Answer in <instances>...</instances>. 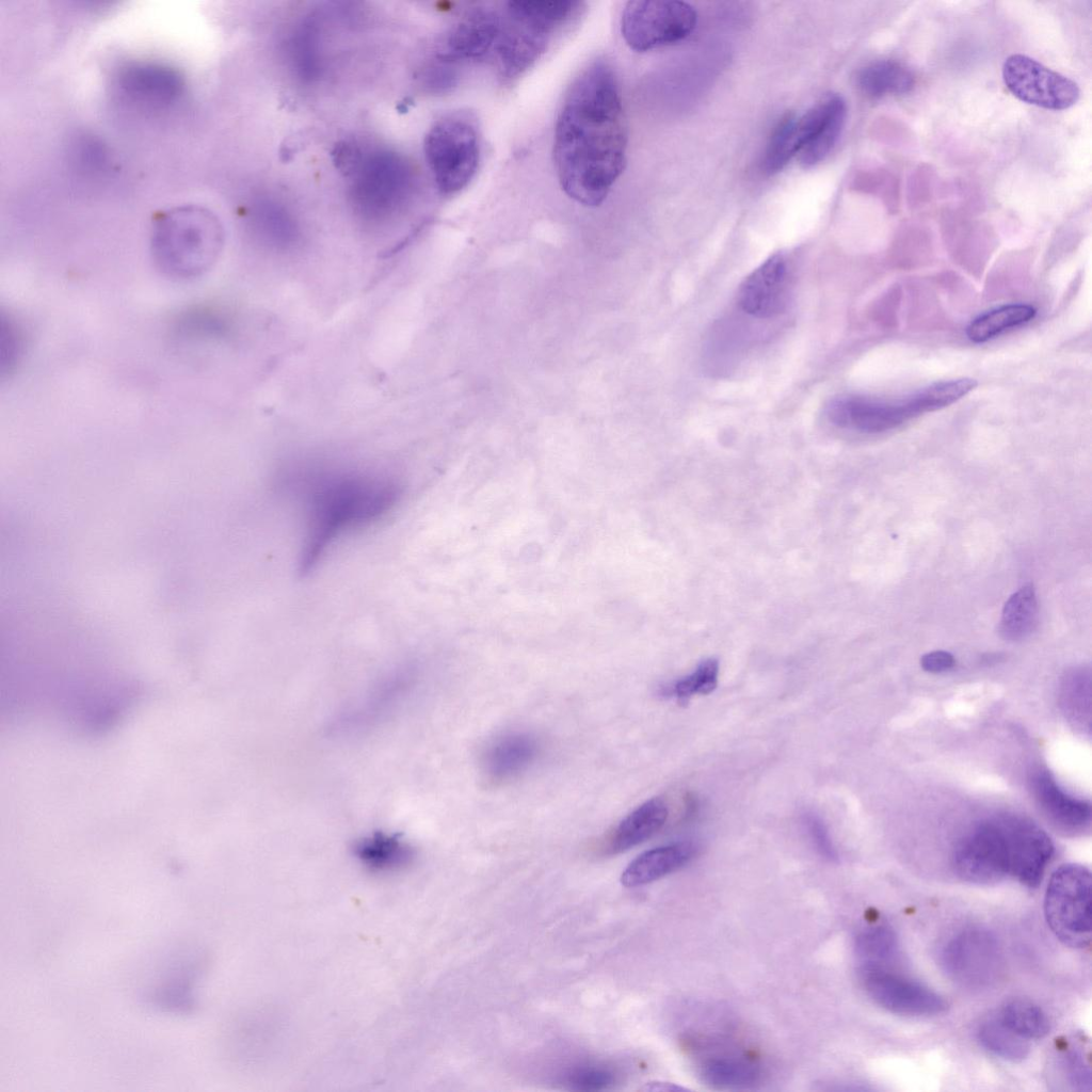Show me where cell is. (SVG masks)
<instances>
[{"mask_svg":"<svg viewBox=\"0 0 1092 1092\" xmlns=\"http://www.w3.org/2000/svg\"><path fill=\"white\" fill-rule=\"evenodd\" d=\"M1060 1049L1059 1066L1064 1079L1074 1090L1090 1091L1092 1080L1089 1049L1079 1042L1064 1043Z\"/></svg>","mask_w":1092,"mask_h":1092,"instance_id":"34","label":"cell"},{"mask_svg":"<svg viewBox=\"0 0 1092 1092\" xmlns=\"http://www.w3.org/2000/svg\"><path fill=\"white\" fill-rule=\"evenodd\" d=\"M615 1082V1074L607 1067L588 1065L574 1070L567 1077V1085L573 1090L599 1091L608 1089Z\"/></svg>","mask_w":1092,"mask_h":1092,"instance_id":"36","label":"cell"},{"mask_svg":"<svg viewBox=\"0 0 1092 1092\" xmlns=\"http://www.w3.org/2000/svg\"><path fill=\"white\" fill-rule=\"evenodd\" d=\"M346 170L354 176L355 205L371 219L391 213L411 188V170L396 154L373 151L363 155L359 148L346 150Z\"/></svg>","mask_w":1092,"mask_h":1092,"instance_id":"7","label":"cell"},{"mask_svg":"<svg viewBox=\"0 0 1092 1092\" xmlns=\"http://www.w3.org/2000/svg\"><path fill=\"white\" fill-rule=\"evenodd\" d=\"M580 6L579 1H509L495 45L502 78L512 80L530 68Z\"/></svg>","mask_w":1092,"mask_h":1092,"instance_id":"4","label":"cell"},{"mask_svg":"<svg viewBox=\"0 0 1092 1092\" xmlns=\"http://www.w3.org/2000/svg\"><path fill=\"white\" fill-rule=\"evenodd\" d=\"M868 996L881 1008L900 1015L931 1016L945 1011L941 995L892 967L860 968Z\"/></svg>","mask_w":1092,"mask_h":1092,"instance_id":"14","label":"cell"},{"mask_svg":"<svg viewBox=\"0 0 1092 1092\" xmlns=\"http://www.w3.org/2000/svg\"><path fill=\"white\" fill-rule=\"evenodd\" d=\"M119 87L133 101L155 107L174 100L181 92L182 80L168 66L139 63L123 69Z\"/></svg>","mask_w":1092,"mask_h":1092,"instance_id":"20","label":"cell"},{"mask_svg":"<svg viewBox=\"0 0 1092 1092\" xmlns=\"http://www.w3.org/2000/svg\"><path fill=\"white\" fill-rule=\"evenodd\" d=\"M956 661L953 656L945 651H933L925 654L920 659L921 668L930 673H942L953 668Z\"/></svg>","mask_w":1092,"mask_h":1092,"instance_id":"38","label":"cell"},{"mask_svg":"<svg viewBox=\"0 0 1092 1092\" xmlns=\"http://www.w3.org/2000/svg\"><path fill=\"white\" fill-rule=\"evenodd\" d=\"M998 1016L1008 1028L1027 1041L1045 1037L1050 1028L1046 1013L1034 1002L1023 998L1007 1001Z\"/></svg>","mask_w":1092,"mask_h":1092,"instance_id":"31","label":"cell"},{"mask_svg":"<svg viewBox=\"0 0 1092 1092\" xmlns=\"http://www.w3.org/2000/svg\"><path fill=\"white\" fill-rule=\"evenodd\" d=\"M787 278L785 257L782 254L772 255L741 284L738 291L740 308L756 318L767 319L775 316L785 304Z\"/></svg>","mask_w":1092,"mask_h":1092,"instance_id":"18","label":"cell"},{"mask_svg":"<svg viewBox=\"0 0 1092 1092\" xmlns=\"http://www.w3.org/2000/svg\"><path fill=\"white\" fill-rule=\"evenodd\" d=\"M1091 873L1079 864L1057 868L1044 897L1046 922L1056 937L1072 948H1085L1091 942Z\"/></svg>","mask_w":1092,"mask_h":1092,"instance_id":"8","label":"cell"},{"mask_svg":"<svg viewBox=\"0 0 1092 1092\" xmlns=\"http://www.w3.org/2000/svg\"><path fill=\"white\" fill-rule=\"evenodd\" d=\"M286 479L304 510L302 575L310 573L340 537L395 509L403 492L399 481L385 473L319 464L299 466Z\"/></svg>","mask_w":1092,"mask_h":1092,"instance_id":"2","label":"cell"},{"mask_svg":"<svg viewBox=\"0 0 1092 1092\" xmlns=\"http://www.w3.org/2000/svg\"><path fill=\"white\" fill-rule=\"evenodd\" d=\"M500 14L480 6L464 14L446 33L437 50L440 64L451 65L477 60L496 45Z\"/></svg>","mask_w":1092,"mask_h":1092,"instance_id":"16","label":"cell"},{"mask_svg":"<svg viewBox=\"0 0 1092 1092\" xmlns=\"http://www.w3.org/2000/svg\"><path fill=\"white\" fill-rule=\"evenodd\" d=\"M642 1090H645V1091H667L668 1092V1091L684 1090V1088H681L679 1086H676L674 1083H669V1082H649V1083H646V1086L643 1087Z\"/></svg>","mask_w":1092,"mask_h":1092,"instance_id":"39","label":"cell"},{"mask_svg":"<svg viewBox=\"0 0 1092 1092\" xmlns=\"http://www.w3.org/2000/svg\"><path fill=\"white\" fill-rule=\"evenodd\" d=\"M1031 788L1035 800L1048 819L1064 832H1082L1091 822V804L1076 798L1059 786L1046 770L1032 774Z\"/></svg>","mask_w":1092,"mask_h":1092,"instance_id":"19","label":"cell"},{"mask_svg":"<svg viewBox=\"0 0 1092 1092\" xmlns=\"http://www.w3.org/2000/svg\"><path fill=\"white\" fill-rule=\"evenodd\" d=\"M696 12L682 1H629L621 20L622 36L643 52L682 41L694 30Z\"/></svg>","mask_w":1092,"mask_h":1092,"instance_id":"9","label":"cell"},{"mask_svg":"<svg viewBox=\"0 0 1092 1092\" xmlns=\"http://www.w3.org/2000/svg\"><path fill=\"white\" fill-rule=\"evenodd\" d=\"M704 1083L720 1090L744 1089L756 1085L761 1077L759 1066L740 1057H716L698 1066Z\"/></svg>","mask_w":1092,"mask_h":1092,"instance_id":"26","label":"cell"},{"mask_svg":"<svg viewBox=\"0 0 1092 1092\" xmlns=\"http://www.w3.org/2000/svg\"><path fill=\"white\" fill-rule=\"evenodd\" d=\"M952 867L966 882L989 885L1010 876V853L1005 815L976 824L952 851Z\"/></svg>","mask_w":1092,"mask_h":1092,"instance_id":"10","label":"cell"},{"mask_svg":"<svg viewBox=\"0 0 1092 1092\" xmlns=\"http://www.w3.org/2000/svg\"><path fill=\"white\" fill-rule=\"evenodd\" d=\"M1010 853V876L1023 885L1037 887L1054 855L1049 836L1032 821L1005 815Z\"/></svg>","mask_w":1092,"mask_h":1092,"instance_id":"17","label":"cell"},{"mask_svg":"<svg viewBox=\"0 0 1092 1092\" xmlns=\"http://www.w3.org/2000/svg\"><path fill=\"white\" fill-rule=\"evenodd\" d=\"M1090 671L1076 668L1063 679L1061 705L1067 719L1079 729L1090 730Z\"/></svg>","mask_w":1092,"mask_h":1092,"instance_id":"32","label":"cell"},{"mask_svg":"<svg viewBox=\"0 0 1092 1092\" xmlns=\"http://www.w3.org/2000/svg\"><path fill=\"white\" fill-rule=\"evenodd\" d=\"M977 1037L986 1050L1003 1060L1018 1062L1028 1056V1041L1008 1028L998 1015L984 1019L978 1027Z\"/></svg>","mask_w":1092,"mask_h":1092,"instance_id":"30","label":"cell"},{"mask_svg":"<svg viewBox=\"0 0 1092 1092\" xmlns=\"http://www.w3.org/2000/svg\"><path fill=\"white\" fill-rule=\"evenodd\" d=\"M417 686V670L410 664L388 670L335 716L330 730L353 738L378 728L410 703Z\"/></svg>","mask_w":1092,"mask_h":1092,"instance_id":"6","label":"cell"},{"mask_svg":"<svg viewBox=\"0 0 1092 1092\" xmlns=\"http://www.w3.org/2000/svg\"><path fill=\"white\" fill-rule=\"evenodd\" d=\"M157 475H158V473H157ZM158 477H159V475H158ZM159 479H160V478H159ZM160 481H161V480H160ZM161 484H162V483H161ZM162 486H163V485H162ZM163 489H164V487H163ZM164 492H165V491H164ZM165 495H166V494H165ZM166 497H167V496H166ZM167 500H168V499H167ZM168 502H170V501H168ZM170 505H171V504H170Z\"/></svg>","mask_w":1092,"mask_h":1092,"instance_id":"40","label":"cell"},{"mask_svg":"<svg viewBox=\"0 0 1092 1092\" xmlns=\"http://www.w3.org/2000/svg\"><path fill=\"white\" fill-rule=\"evenodd\" d=\"M1037 309L1028 304L1003 305L974 319L966 328V335L974 342H984L1000 333L1029 322Z\"/></svg>","mask_w":1092,"mask_h":1092,"instance_id":"28","label":"cell"},{"mask_svg":"<svg viewBox=\"0 0 1092 1092\" xmlns=\"http://www.w3.org/2000/svg\"><path fill=\"white\" fill-rule=\"evenodd\" d=\"M825 412L835 425L863 433L888 431L924 414L917 392L898 400L841 396L831 400Z\"/></svg>","mask_w":1092,"mask_h":1092,"instance_id":"13","label":"cell"},{"mask_svg":"<svg viewBox=\"0 0 1092 1092\" xmlns=\"http://www.w3.org/2000/svg\"><path fill=\"white\" fill-rule=\"evenodd\" d=\"M223 244L218 218L197 205H183L159 213L150 231L156 267L179 279L200 276L216 260Z\"/></svg>","mask_w":1092,"mask_h":1092,"instance_id":"3","label":"cell"},{"mask_svg":"<svg viewBox=\"0 0 1092 1092\" xmlns=\"http://www.w3.org/2000/svg\"><path fill=\"white\" fill-rule=\"evenodd\" d=\"M669 815L661 798H652L626 816L610 835L607 852L615 854L636 847L656 834Z\"/></svg>","mask_w":1092,"mask_h":1092,"instance_id":"24","label":"cell"},{"mask_svg":"<svg viewBox=\"0 0 1092 1092\" xmlns=\"http://www.w3.org/2000/svg\"><path fill=\"white\" fill-rule=\"evenodd\" d=\"M627 125L613 67L598 59L569 86L553 135V161L564 192L599 206L626 162Z\"/></svg>","mask_w":1092,"mask_h":1092,"instance_id":"1","label":"cell"},{"mask_svg":"<svg viewBox=\"0 0 1092 1092\" xmlns=\"http://www.w3.org/2000/svg\"><path fill=\"white\" fill-rule=\"evenodd\" d=\"M802 824L818 853L829 861L837 860V852L824 822L813 813H805Z\"/></svg>","mask_w":1092,"mask_h":1092,"instance_id":"37","label":"cell"},{"mask_svg":"<svg viewBox=\"0 0 1092 1092\" xmlns=\"http://www.w3.org/2000/svg\"><path fill=\"white\" fill-rule=\"evenodd\" d=\"M698 850L695 842L680 841L645 851L624 869L621 883L631 888L654 882L681 868Z\"/></svg>","mask_w":1092,"mask_h":1092,"instance_id":"22","label":"cell"},{"mask_svg":"<svg viewBox=\"0 0 1092 1092\" xmlns=\"http://www.w3.org/2000/svg\"><path fill=\"white\" fill-rule=\"evenodd\" d=\"M858 90L869 98L903 95L915 84L913 73L900 62L877 60L863 66L856 75Z\"/></svg>","mask_w":1092,"mask_h":1092,"instance_id":"25","label":"cell"},{"mask_svg":"<svg viewBox=\"0 0 1092 1092\" xmlns=\"http://www.w3.org/2000/svg\"><path fill=\"white\" fill-rule=\"evenodd\" d=\"M860 968L892 967L898 954V942L887 925H876L861 931L855 938Z\"/></svg>","mask_w":1092,"mask_h":1092,"instance_id":"29","label":"cell"},{"mask_svg":"<svg viewBox=\"0 0 1092 1092\" xmlns=\"http://www.w3.org/2000/svg\"><path fill=\"white\" fill-rule=\"evenodd\" d=\"M718 676V660L713 658L706 659L691 674L677 680L671 687V694L681 702H686L694 694H708L716 689Z\"/></svg>","mask_w":1092,"mask_h":1092,"instance_id":"35","label":"cell"},{"mask_svg":"<svg viewBox=\"0 0 1092 1092\" xmlns=\"http://www.w3.org/2000/svg\"><path fill=\"white\" fill-rule=\"evenodd\" d=\"M1007 89L1019 100L1047 110H1065L1080 96L1075 81L1025 54H1011L1002 65Z\"/></svg>","mask_w":1092,"mask_h":1092,"instance_id":"12","label":"cell"},{"mask_svg":"<svg viewBox=\"0 0 1092 1092\" xmlns=\"http://www.w3.org/2000/svg\"><path fill=\"white\" fill-rule=\"evenodd\" d=\"M356 862L373 874H394L407 869L416 853L413 846L402 836L384 831L371 832L352 848Z\"/></svg>","mask_w":1092,"mask_h":1092,"instance_id":"21","label":"cell"},{"mask_svg":"<svg viewBox=\"0 0 1092 1092\" xmlns=\"http://www.w3.org/2000/svg\"><path fill=\"white\" fill-rule=\"evenodd\" d=\"M537 753V742L531 736L504 735L495 739L484 751L483 771L492 781H507L527 770Z\"/></svg>","mask_w":1092,"mask_h":1092,"instance_id":"23","label":"cell"},{"mask_svg":"<svg viewBox=\"0 0 1092 1092\" xmlns=\"http://www.w3.org/2000/svg\"><path fill=\"white\" fill-rule=\"evenodd\" d=\"M799 152L797 116L787 115L774 128L765 149L762 167L768 174L783 170Z\"/></svg>","mask_w":1092,"mask_h":1092,"instance_id":"33","label":"cell"},{"mask_svg":"<svg viewBox=\"0 0 1092 1092\" xmlns=\"http://www.w3.org/2000/svg\"><path fill=\"white\" fill-rule=\"evenodd\" d=\"M941 964L947 976L960 986L981 991L999 977L1001 949L989 929L970 926L948 940L941 953Z\"/></svg>","mask_w":1092,"mask_h":1092,"instance_id":"11","label":"cell"},{"mask_svg":"<svg viewBox=\"0 0 1092 1092\" xmlns=\"http://www.w3.org/2000/svg\"><path fill=\"white\" fill-rule=\"evenodd\" d=\"M1038 600L1032 584H1026L1006 601L999 623V633L1008 641L1027 638L1035 628Z\"/></svg>","mask_w":1092,"mask_h":1092,"instance_id":"27","label":"cell"},{"mask_svg":"<svg viewBox=\"0 0 1092 1092\" xmlns=\"http://www.w3.org/2000/svg\"><path fill=\"white\" fill-rule=\"evenodd\" d=\"M846 118L847 103L837 93H829L797 116V157L802 166L812 167L830 155L841 135Z\"/></svg>","mask_w":1092,"mask_h":1092,"instance_id":"15","label":"cell"},{"mask_svg":"<svg viewBox=\"0 0 1092 1092\" xmlns=\"http://www.w3.org/2000/svg\"><path fill=\"white\" fill-rule=\"evenodd\" d=\"M423 151L438 192L453 195L476 175L480 160V136L476 118L468 112H453L437 119L428 130Z\"/></svg>","mask_w":1092,"mask_h":1092,"instance_id":"5","label":"cell"}]
</instances>
